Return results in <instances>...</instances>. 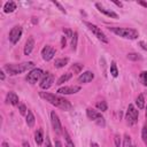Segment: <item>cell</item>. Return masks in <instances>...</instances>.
Here are the masks:
<instances>
[{"label": "cell", "instance_id": "6da1fadb", "mask_svg": "<svg viewBox=\"0 0 147 147\" xmlns=\"http://www.w3.org/2000/svg\"><path fill=\"white\" fill-rule=\"evenodd\" d=\"M39 95H40V98H42L44 100H46L51 105H53V106H55L62 110H70L72 108L71 103L67 99H64L57 94H52L48 92H39Z\"/></svg>", "mask_w": 147, "mask_h": 147}, {"label": "cell", "instance_id": "7a4b0ae2", "mask_svg": "<svg viewBox=\"0 0 147 147\" xmlns=\"http://www.w3.org/2000/svg\"><path fill=\"white\" fill-rule=\"evenodd\" d=\"M109 30L111 32H114L115 34L122 37V38H125V39H137L139 37V33L136 29H131V28H119V26H113V28H109Z\"/></svg>", "mask_w": 147, "mask_h": 147}, {"label": "cell", "instance_id": "3957f363", "mask_svg": "<svg viewBox=\"0 0 147 147\" xmlns=\"http://www.w3.org/2000/svg\"><path fill=\"white\" fill-rule=\"evenodd\" d=\"M32 67H33V62H23V63H18V64H13L11 63V64H6L5 70L10 76H15V75L22 74V72L31 69Z\"/></svg>", "mask_w": 147, "mask_h": 147}, {"label": "cell", "instance_id": "277c9868", "mask_svg": "<svg viewBox=\"0 0 147 147\" xmlns=\"http://www.w3.org/2000/svg\"><path fill=\"white\" fill-rule=\"evenodd\" d=\"M138 116H139V111L134 108L133 105H129L126 110V116H125L126 123L129 125H134L138 122Z\"/></svg>", "mask_w": 147, "mask_h": 147}, {"label": "cell", "instance_id": "5b68a950", "mask_svg": "<svg viewBox=\"0 0 147 147\" xmlns=\"http://www.w3.org/2000/svg\"><path fill=\"white\" fill-rule=\"evenodd\" d=\"M85 23V25L88 28V30L90 31H92V33L99 39V40H101L102 42H108V38H107V36L101 31V29L100 28H98L96 25H94V24H92V23H90V22H84Z\"/></svg>", "mask_w": 147, "mask_h": 147}, {"label": "cell", "instance_id": "8992f818", "mask_svg": "<svg viewBox=\"0 0 147 147\" xmlns=\"http://www.w3.org/2000/svg\"><path fill=\"white\" fill-rule=\"evenodd\" d=\"M86 115H87V117H88L91 121L95 122L98 125H100V126H105V124H106L105 118H103V116H102L100 113H98L96 110L88 108V109H86Z\"/></svg>", "mask_w": 147, "mask_h": 147}, {"label": "cell", "instance_id": "52a82bcc", "mask_svg": "<svg viewBox=\"0 0 147 147\" xmlns=\"http://www.w3.org/2000/svg\"><path fill=\"white\" fill-rule=\"evenodd\" d=\"M42 75H44V72H42L41 69H39V68L32 69V70L28 74V76H26V80H28L30 84H36V83L42 77Z\"/></svg>", "mask_w": 147, "mask_h": 147}, {"label": "cell", "instance_id": "ba28073f", "mask_svg": "<svg viewBox=\"0 0 147 147\" xmlns=\"http://www.w3.org/2000/svg\"><path fill=\"white\" fill-rule=\"evenodd\" d=\"M21 36H22V26H20V25L14 26V28L9 31V40H10V42L15 45V44L20 40Z\"/></svg>", "mask_w": 147, "mask_h": 147}, {"label": "cell", "instance_id": "9c48e42d", "mask_svg": "<svg viewBox=\"0 0 147 147\" xmlns=\"http://www.w3.org/2000/svg\"><path fill=\"white\" fill-rule=\"evenodd\" d=\"M53 83H54V76L51 72H46L44 75V77H42V79H41V82H40L39 85H40V88L47 90V88H49L52 86Z\"/></svg>", "mask_w": 147, "mask_h": 147}, {"label": "cell", "instance_id": "30bf717a", "mask_svg": "<svg viewBox=\"0 0 147 147\" xmlns=\"http://www.w3.org/2000/svg\"><path fill=\"white\" fill-rule=\"evenodd\" d=\"M55 48L54 47H52V46H49V45H46L42 49H41V56H42V59L45 60V61H51L53 57H54V55H55Z\"/></svg>", "mask_w": 147, "mask_h": 147}, {"label": "cell", "instance_id": "8fae6325", "mask_svg": "<svg viewBox=\"0 0 147 147\" xmlns=\"http://www.w3.org/2000/svg\"><path fill=\"white\" fill-rule=\"evenodd\" d=\"M51 122H52V126H53L54 131L57 134H60L62 132V126H61V122L59 119V116H57V114L55 111L51 113Z\"/></svg>", "mask_w": 147, "mask_h": 147}, {"label": "cell", "instance_id": "7c38bea8", "mask_svg": "<svg viewBox=\"0 0 147 147\" xmlns=\"http://www.w3.org/2000/svg\"><path fill=\"white\" fill-rule=\"evenodd\" d=\"M80 91V86L74 85V86H63L57 90V94H75Z\"/></svg>", "mask_w": 147, "mask_h": 147}, {"label": "cell", "instance_id": "4fadbf2b", "mask_svg": "<svg viewBox=\"0 0 147 147\" xmlns=\"http://www.w3.org/2000/svg\"><path fill=\"white\" fill-rule=\"evenodd\" d=\"M95 7L98 8V10H99L100 13L105 14L106 16H108V17H111V18H118V15H117L115 11H113V10H110V9H107V8L102 7L100 3H95Z\"/></svg>", "mask_w": 147, "mask_h": 147}, {"label": "cell", "instance_id": "5bb4252c", "mask_svg": "<svg viewBox=\"0 0 147 147\" xmlns=\"http://www.w3.org/2000/svg\"><path fill=\"white\" fill-rule=\"evenodd\" d=\"M93 78H94V74H93L92 71H85V72H83V74L78 77V83H84V84H86V83L92 82Z\"/></svg>", "mask_w": 147, "mask_h": 147}, {"label": "cell", "instance_id": "9a60e30c", "mask_svg": "<svg viewBox=\"0 0 147 147\" xmlns=\"http://www.w3.org/2000/svg\"><path fill=\"white\" fill-rule=\"evenodd\" d=\"M6 101L8 102V103H10V105H13V106H17V105H20L18 103V95L15 93V92H8L7 93V96H6Z\"/></svg>", "mask_w": 147, "mask_h": 147}, {"label": "cell", "instance_id": "2e32d148", "mask_svg": "<svg viewBox=\"0 0 147 147\" xmlns=\"http://www.w3.org/2000/svg\"><path fill=\"white\" fill-rule=\"evenodd\" d=\"M33 47H34V40H33L32 37H30V38H28V40L25 42V46H24V55H29L32 52Z\"/></svg>", "mask_w": 147, "mask_h": 147}, {"label": "cell", "instance_id": "e0dca14e", "mask_svg": "<svg viewBox=\"0 0 147 147\" xmlns=\"http://www.w3.org/2000/svg\"><path fill=\"white\" fill-rule=\"evenodd\" d=\"M16 9V3L14 1H7L3 6V11L5 13H13Z\"/></svg>", "mask_w": 147, "mask_h": 147}, {"label": "cell", "instance_id": "ac0fdd59", "mask_svg": "<svg viewBox=\"0 0 147 147\" xmlns=\"http://www.w3.org/2000/svg\"><path fill=\"white\" fill-rule=\"evenodd\" d=\"M26 124L29 127H33L34 125V122H36V118H34V115L32 114L31 110H28V114H26Z\"/></svg>", "mask_w": 147, "mask_h": 147}, {"label": "cell", "instance_id": "d6986e66", "mask_svg": "<svg viewBox=\"0 0 147 147\" xmlns=\"http://www.w3.org/2000/svg\"><path fill=\"white\" fill-rule=\"evenodd\" d=\"M69 62V59L68 57H62V59H57L55 60V63H54V67L60 69V68H63L65 64H68Z\"/></svg>", "mask_w": 147, "mask_h": 147}, {"label": "cell", "instance_id": "ffe728a7", "mask_svg": "<svg viewBox=\"0 0 147 147\" xmlns=\"http://www.w3.org/2000/svg\"><path fill=\"white\" fill-rule=\"evenodd\" d=\"M34 141H36L37 145H41L42 144V141H44V134H42V130L41 129H39V130L36 131V133H34Z\"/></svg>", "mask_w": 147, "mask_h": 147}, {"label": "cell", "instance_id": "44dd1931", "mask_svg": "<svg viewBox=\"0 0 147 147\" xmlns=\"http://www.w3.org/2000/svg\"><path fill=\"white\" fill-rule=\"evenodd\" d=\"M136 105L139 109H144L145 108V96L144 94H139L136 99Z\"/></svg>", "mask_w": 147, "mask_h": 147}, {"label": "cell", "instance_id": "7402d4cb", "mask_svg": "<svg viewBox=\"0 0 147 147\" xmlns=\"http://www.w3.org/2000/svg\"><path fill=\"white\" fill-rule=\"evenodd\" d=\"M72 77V74L71 72H67V74H64V75H62L59 79H57V85H62L63 83H65V82H68L70 78Z\"/></svg>", "mask_w": 147, "mask_h": 147}, {"label": "cell", "instance_id": "603a6c76", "mask_svg": "<svg viewBox=\"0 0 147 147\" xmlns=\"http://www.w3.org/2000/svg\"><path fill=\"white\" fill-rule=\"evenodd\" d=\"M126 57L129 60H131V61H140V60H142V56L140 54H138V53H129L126 55Z\"/></svg>", "mask_w": 147, "mask_h": 147}, {"label": "cell", "instance_id": "cb8c5ba5", "mask_svg": "<svg viewBox=\"0 0 147 147\" xmlns=\"http://www.w3.org/2000/svg\"><path fill=\"white\" fill-rule=\"evenodd\" d=\"M95 107L99 109V110H101V111H106L107 109H108V106H107V102L106 101H98L96 103H95Z\"/></svg>", "mask_w": 147, "mask_h": 147}, {"label": "cell", "instance_id": "d4e9b609", "mask_svg": "<svg viewBox=\"0 0 147 147\" xmlns=\"http://www.w3.org/2000/svg\"><path fill=\"white\" fill-rule=\"evenodd\" d=\"M63 134H64V137H65V147H75V145H74V142H72L70 136L68 134V132H67L65 130L63 131Z\"/></svg>", "mask_w": 147, "mask_h": 147}, {"label": "cell", "instance_id": "484cf974", "mask_svg": "<svg viewBox=\"0 0 147 147\" xmlns=\"http://www.w3.org/2000/svg\"><path fill=\"white\" fill-rule=\"evenodd\" d=\"M110 74L113 77H117L118 76V69H117V65L115 62H111L110 64Z\"/></svg>", "mask_w": 147, "mask_h": 147}, {"label": "cell", "instance_id": "4316f807", "mask_svg": "<svg viewBox=\"0 0 147 147\" xmlns=\"http://www.w3.org/2000/svg\"><path fill=\"white\" fill-rule=\"evenodd\" d=\"M77 40H78V33L75 32L72 38H71V48L74 51H76V48H77Z\"/></svg>", "mask_w": 147, "mask_h": 147}, {"label": "cell", "instance_id": "83f0119b", "mask_svg": "<svg viewBox=\"0 0 147 147\" xmlns=\"http://www.w3.org/2000/svg\"><path fill=\"white\" fill-rule=\"evenodd\" d=\"M131 138L129 134H125L124 136V139H123V147H131Z\"/></svg>", "mask_w": 147, "mask_h": 147}, {"label": "cell", "instance_id": "f1b7e54d", "mask_svg": "<svg viewBox=\"0 0 147 147\" xmlns=\"http://www.w3.org/2000/svg\"><path fill=\"white\" fill-rule=\"evenodd\" d=\"M71 69L74 70V72L79 74V72L83 70V64H80V63H75V64L71 67Z\"/></svg>", "mask_w": 147, "mask_h": 147}, {"label": "cell", "instance_id": "f546056e", "mask_svg": "<svg viewBox=\"0 0 147 147\" xmlns=\"http://www.w3.org/2000/svg\"><path fill=\"white\" fill-rule=\"evenodd\" d=\"M141 138H142V141L145 142V145H147V126L146 125L141 130Z\"/></svg>", "mask_w": 147, "mask_h": 147}, {"label": "cell", "instance_id": "4dcf8cb0", "mask_svg": "<svg viewBox=\"0 0 147 147\" xmlns=\"http://www.w3.org/2000/svg\"><path fill=\"white\" fill-rule=\"evenodd\" d=\"M18 110H20V114L21 115H26L28 114V109H26V107H25V105H23V103H20L18 105Z\"/></svg>", "mask_w": 147, "mask_h": 147}, {"label": "cell", "instance_id": "1f68e13d", "mask_svg": "<svg viewBox=\"0 0 147 147\" xmlns=\"http://www.w3.org/2000/svg\"><path fill=\"white\" fill-rule=\"evenodd\" d=\"M140 79L145 86H147V71H142L140 74Z\"/></svg>", "mask_w": 147, "mask_h": 147}, {"label": "cell", "instance_id": "d6a6232c", "mask_svg": "<svg viewBox=\"0 0 147 147\" xmlns=\"http://www.w3.org/2000/svg\"><path fill=\"white\" fill-rule=\"evenodd\" d=\"M114 141H115V146L116 147H119V145H121V137H119V134H115Z\"/></svg>", "mask_w": 147, "mask_h": 147}, {"label": "cell", "instance_id": "836d02e7", "mask_svg": "<svg viewBox=\"0 0 147 147\" xmlns=\"http://www.w3.org/2000/svg\"><path fill=\"white\" fill-rule=\"evenodd\" d=\"M53 3H54V5H55V6H56V7H57V8H59V9H60V10H61L62 13H64V14L67 13V11H65V9H64V7H63V6H62V5L60 3V2H56V1H53Z\"/></svg>", "mask_w": 147, "mask_h": 147}, {"label": "cell", "instance_id": "e575fe53", "mask_svg": "<svg viewBox=\"0 0 147 147\" xmlns=\"http://www.w3.org/2000/svg\"><path fill=\"white\" fill-rule=\"evenodd\" d=\"M64 31V33H65V36L68 37V38H72V36H74V32L71 31V30H69V29H65V30H63Z\"/></svg>", "mask_w": 147, "mask_h": 147}, {"label": "cell", "instance_id": "d590c367", "mask_svg": "<svg viewBox=\"0 0 147 147\" xmlns=\"http://www.w3.org/2000/svg\"><path fill=\"white\" fill-rule=\"evenodd\" d=\"M45 147H52V145H51V141H49V138H48V137H46V142H45Z\"/></svg>", "mask_w": 147, "mask_h": 147}, {"label": "cell", "instance_id": "8d00e7d4", "mask_svg": "<svg viewBox=\"0 0 147 147\" xmlns=\"http://www.w3.org/2000/svg\"><path fill=\"white\" fill-rule=\"evenodd\" d=\"M138 3L141 5V6H144L145 8H147V1H138Z\"/></svg>", "mask_w": 147, "mask_h": 147}, {"label": "cell", "instance_id": "74e56055", "mask_svg": "<svg viewBox=\"0 0 147 147\" xmlns=\"http://www.w3.org/2000/svg\"><path fill=\"white\" fill-rule=\"evenodd\" d=\"M22 145H23V147H30V145H29V142H28L26 140H23Z\"/></svg>", "mask_w": 147, "mask_h": 147}, {"label": "cell", "instance_id": "f35d334b", "mask_svg": "<svg viewBox=\"0 0 147 147\" xmlns=\"http://www.w3.org/2000/svg\"><path fill=\"white\" fill-rule=\"evenodd\" d=\"M113 2H114L116 6H118V7H122V6H123V3H122V2H118V1H115V0H113Z\"/></svg>", "mask_w": 147, "mask_h": 147}, {"label": "cell", "instance_id": "ab89813d", "mask_svg": "<svg viewBox=\"0 0 147 147\" xmlns=\"http://www.w3.org/2000/svg\"><path fill=\"white\" fill-rule=\"evenodd\" d=\"M0 79H1V80L5 79V72H3V71H0Z\"/></svg>", "mask_w": 147, "mask_h": 147}, {"label": "cell", "instance_id": "60d3db41", "mask_svg": "<svg viewBox=\"0 0 147 147\" xmlns=\"http://www.w3.org/2000/svg\"><path fill=\"white\" fill-rule=\"evenodd\" d=\"M1 147H9V144H8V142H6V141H2Z\"/></svg>", "mask_w": 147, "mask_h": 147}, {"label": "cell", "instance_id": "b9f144b4", "mask_svg": "<svg viewBox=\"0 0 147 147\" xmlns=\"http://www.w3.org/2000/svg\"><path fill=\"white\" fill-rule=\"evenodd\" d=\"M64 46H65V38L64 37H62V48H64Z\"/></svg>", "mask_w": 147, "mask_h": 147}, {"label": "cell", "instance_id": "7bdbcfd3", "mask_svg": "<svg viewBox=\"0 0 147 147\" xmlns=\"http://www.w3.org/2000/svg\"><path fill=\"white\" fill-rule=\"evenodd\" d=\"M91 147H99V145L96 142H94V141H91Z\"/></svg>", "mask_w": 147, "mask_h": 147}, {"label": "cell", "instance_id": "ee69618b", "mask_svg": "<svg viewBox=\"0 0 147 147\" xmlns=\"http://www.w3.org/2000/svg\"><path fill=\"white\" fill-rule=\"evenodd\" d=\"M55 147H62V144H61L60 141H56V142H55Z\"/></svg>", "mask_w": 147, "mask_h": 147}, {"label": "cell", "instance_id": "f6af8a7d", "mask_svg": "<svg viewBox=\"0 0 147 147\" xmlns=\"http://www.w3.org/2000/svg\"><path fill=\"white\" fill-rule=\"evenodd\" d=\"M145 116H146V118H147V107H146V111H145Z\"/></svg>", "mask_w": 147, "mask_h": 147}, {"label": "cell", "instance_id": "bcb514c9", "mask_svg": "<svg viewBox=\"0 0 147 147\" xmlns=\"http://www.w3.org/2000/svg\"><path fill=\"white\" fill-rule=\"evenodd\" d=\"M131 147H138V146H136V145H133V146H131Z\"/></svg>", "mask_w": 147, "mask_h": 147}]
</instances>
